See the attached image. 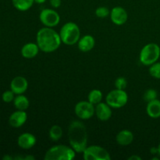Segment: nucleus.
I'll use <instances>...</instances> for the list:
<instances>
[{"label": "nucleus", "mask_w": 160, "mask_h": 160, "mask_svg": "<svg viewBox=\"0 0 160 160\" xmlns=\"http://www.w3.org/2000/svg\"><path fill=\"white\" fill-rule=\"evenodd\" d=\"M128 160H142V158L140 156H137V155H133V156H130L128 158Z\"/></svg>", "instance_id": "obj_29"}, {"label": "nucleus", "mask_w": 160, "mask_h": 160, "mask_svg": "<svg viewBox=\"0 0 160 160\" xmlns=\"http://www.w3.org/2000/svg\"><path fill=\"white\" fill-rule=\"evenodd\" d=\"M128 85V81L126 78L123 77H120L117 78L115 81V87L116 88L120 89V90H124Z\"/></svg>", "instance_id": "obj_26"}, {"label": "nucleus", "mask_w": 160, "mask_h": 160, "mask_svg": "<svg viewBox=\"0 0 160 160\" xmlns=\"http://www.w3.org/2000/svg\"><path fill=\"white\" fill-rule=\"evenodd\" d=\"M134 140V134L129 130H122L118 134H117L116 137V141L117 144L122 146H127V145H131Z\"/></svg>", "instance_id": "obj_16"}, {"label": "nucleus", "mask_w": 160, "mask_h": 160, "mask_svg": "<svg viewBox=\"0 0 160 160\" xmlns=\"http://www.w3.org/2000/svg\"><path fill=\"white\" fill-rule=\"evenodd\" d=\"M37 142L35 136L31 133H23L20 134L17 139V144L22 149L28 150L35 145Z\"/></svg>", "instance_id": "obj_13"}, {"label": "nucleus", "mask_w": 160, "mask_h": 160, "mask_svg": "<svg viewBox=\"0 0 160 160\" xmlns=\"http://www.w3.org/2000/svg\"><path fill=\"white\" fill-rule=\"evenodd\" d=\"M149 67V74L156 79H160V62H156Z\"/></svg>", "instance_id": "obj_23"}, {"label": "nucleus", "mask_w": 160, "mask_h": 160, "mask_svg": "<svg viewBox=\"0 0 160 160\" xmlns=\"http://www.w3.org/2000/svg\"><path fill=\"white\" fill-rule=\"evenodd\" d=\"M95 38H93V36L90 35V34H86V35L81 37L78 42V48L83 52H87L93 49V48L95 47Z\"/></svg>", "instance_id": "obj_15"}, {"label": "nucleus", "mask_w": 160, "mask_h": 160, "mask_svg": "<svg viewBox=\"0 0 160 160\" xmlns=\"http://www.w3.org/2000/svg\"><path fill=\"white\" fill-rule=\"evenodd\" d=\"M39 47L37 43H27L22 47L21 48V55L23 58L26 59H32L35 57L39 52Z\"/></svg>", "instance_id": "obj_17"}, {"label": "nucleus", "mask_w": 160, "mask_h": 160, "mask_svg": "<svg viewBox=\"0 0 160 160\" xmlns=\"http://www.w3.org/2000/svg\"><path fill=\"white\" fill-rule=\"evenodd\" d=\"M23 159L24 160H34V157L32 156H26V157L23 158Z\"/></svg>", "instance_id": "obj_31"}, {"label": "nucleus", "mask_w": 160, "mask_h": 160, "mask_svg": "<svg viewBox=\"0 0 160 160\" xmlns=\"http://www.w3.org/2000/svg\"><path fill=\"white\" fill-rule=\"evenodd\" d=\"M48 136L53 142H57L62 138V129L59 125H53L48 131Z\"/></svg>", "instance_id": "obj_22"}, {"label": "nucleus", "mask_w": 160, "mask_h": 160, "mask_svg": "<svg viewBox=\"0 0 160 160\" xmlns=\"http://www.w3.org/2000/svg\"><path fill=\"white\" fill-rule=\"evenodd\" d=\"M14 95L15 94H14V92L12 90L6 91V92H3L2 95V98L3 102H5L9 103L13 101L14 98H15Z\"/></svg>", "instance_id": "obj_27"}, {"label": "nucleus", "mask_w": 160, "mask_h": 160, "mask_svg": "<svg viewBox=\"0 0 160 160\" xmlns=\"http://www.w3.org/2000/svg\"><path fill=\"white\" fill-rule=\"evenodd\" d=\"M76 156V152L67 145H57L51 147L45 155V160H71Z\"/></svg>", "instance_id": "obj_4"}, {"label": "nucleus", "mask_w": 160, "mask_h": 160, "mask_svg": "<svg viewBox=\"0 0 160 160\" xmlns=\"http://www.w3.org/2000/svg\"><path fill=\"white\" fill-rule=\"evenodd\" d=\"M68 140L70 147L77 153L84 151L88 145V132L85 125L80 120H73L68 128Z\"/></svg>", "instance_id": "obj_1"}, {"label": "nucleus", "mask_w": 160, "mask_h": 160, "mask_svg": "<svg viewBox=\"0 0 160 160\" xmlns=\"http://www.w3.org/2000/svg\"><path fill=\"white\" fill-rule=\"evenodd\" d=\"M160 56V47L156 43H148L142 48L139 60L143 65L151 66L157 62Z\"/></svg>", "instance_id": "obj_5"}, {"label": "nucleus", "mask_w": 160, "mask_h": 160, "mask_svg": "<svg viewBox=\"0 0 160 160\" xmlns=\"http://www.w3.org/2000/svg\"><path fill=\"white\" fill-rule=\"evenodd\" d=\"M158 94L157 92H156L155 89L149 88L148 90H146L145 92L143 95V99L145 100L147 102H149L152 101V100H155L157 98Z\"/></svg>", "instance_id": "obj_24"}, {"label": "nucleus", "mask_w": 160, "mask_h": 160, "mask_svg": "<svg viewBox=\"0 0 160 160\" xmlns=\"http://www.w3.org/2000/svg\"><path fill=\"white\" fill-rule=\"evenodd\" d=\"M103 95L102 92L98 89H93L91 91L88 96V101L90 102L92 104L97 105L98 103L101 102L102 99Z\"/></svg>", "instance_id": "obj_21"}, {"label": "nucleus", "mask_w": 160, "mask_h": 160, "mask_svg": "<svg viewBox=\"0 0 160 160\" xmlns=\"http://www.w3.org/2000/svg\"><path fill=\"white\" fill-rule=\"evenodd\" d=\"M59 35L62 43L67 45H73L78 43L81 38V30L77 23L67 22L61 28Z\"/></svg>", "instance_id": "obj_3"}, {"label": "nucleus", "mask_w": 160, "mask_h": 160, "mask_svg": "<svg viewBox=\"0 0 160 160\" xmlns=\"http://www.w3.org/2000/svg\"><path fill=\"white\" fill-rule=\"evenodd\" d=\"M50 4L53 8H59L62 4V0H50Z\"/></svg>", "instance_id": "obj_28"}, {"label": "nucleus", "mask_w": 160, "mask_h": 160, "mask_svg": "<svg viewBox=\"0 0 160 160\" xmlns=\"http://www.w3.org/2000/svg\"><path fill=\"white\" fill-rule=\"evenodd\" d=\"M46 0H34V2L38 3V4H43L44 2H45Z\"/></svg>", "instance_id": "obj_32"}, {"label": "nucleus", "mask_w": 160, "mask_h": 160, "mask_svg": "<svg viewBox=\"0 0 160 160\" xmlns=\"http://www.w3.org/2000/svg\"><path fill=\"white\" fill-rule=\"evenodd\" d=\"M157 148H158V155L160 156V143H159V146L157 147Z\"/></svg>", "instance_id": "obj_34"}, {"label": "nucleus", "mask_w": 160, "mask_h": 160, "mask_svg": "<svg viewBox=\"0 0 160 160\" xmlns=\"http://www.w3.org/2000/svg\"><path fill=\"white\" fill-rule=\"evenodd\" d=\"M95 112L97 118L101 121H106L109 120L112 117V107L109 106L107 103L105 102H99L97 105H95Z\"/></svg>", "instance_id": "obj_12"}, {"label": "nucleus", "mask_w": 160, "mask_h": 160, "mask_svg": "<svg viewBox=\"0 0 160 160\" xmlns=\"http://www.w3.org/2000/svg\"><path fill=\"white\" fill-rule=\"evenodd\" d=\"M84 160H110L111 156L107 150L99 145H91L83 152Z\"/></svg>", "instance_id": "obj_7"}, {"label": "nucleus", "mask_w": 160, "mask_h": 160, "mask_svg": "<svg viewBox=\"0 0 160 160\" xmlns=\"http://www.w3.org/2000/svg\"><path fill=\"white\" fill-rule=\"evenodd\" d=\"M28 120V114L25 111L17 110L12 112L9 118V123L12 128H18L23 126Z\"/></svg>", "instance_id": "obj_14"}, {"label": "nucleus", "mask_w": 160, "mask_h": 160, "mask_svg": "<svg viewBox=\"0 0 160 160\" xmlns=\"http://www.w3.org/2000/svg\"><path fill=\"white\" fill-rule=\"evenodd\" d=\"M95 15L98 18H106L110 15V11L106 6H100L95 9Z\"/></svg>", "instance_id": "obj_25"}, {"label": "nucleus", "mask_w": 160, "mask_h": 160, "mask_svg": "<svg viewBox=\"0 0 160 160\" xmlns=\"http://www.w3.org/2000/svg\"><path fill=\"white\" fill-rule=\"evenodd\" d=\"M28 81L22 76L15 77L10 83V90H12L15 95H22L28 90Z\"/></svg>", "instance_id": "obj_11"}, {"label": "nucleus", "mask_w": 160, "mask_h": 160, "mask_svg": "<svg viewBox=\"0 0 160 160\" xmlns=\"http://www.w3.org/2000/svg\"><path fill=\"white\" fill-rule=\"evenodd\" d=\"M109 16L112 23L118 26L124 24L128 18V14L126 9L121 6H116L112 8Z\"/></svg>", "instance_id": "obj_10"}, {"label": "nucleus", "mask_w": 160, "mask_h": 160, "mask_svg": "<svg viewBox=\"0 0 160 160\" xmlns=\"http://www.w3.org/2000/svg\"><path fill=\"white\" fill-rule=\"evenodd\" d=\"M128 102V95L124 90L114 89L107 94L106 102L112 109L123 107Z\"/></svg>", "instance_id": "obj_6"}, {"label": "nucleus", "mask_w": 160, "mask_h": 160, "mask_svg": "<svg viewBox=\"0 0 160 160\" xmlns=\"http://www.w3.org/2000/svg\"><path fill=\"white\" fill-rule=\"evenodd\" d=\"M37 45L39 49L44 52H53L60 46L61 41L59 33H57L52 28L45 27L38 31L36 35Z\"/></svg>", "instance_id": "obj_2"}, {"label": "nucleus", "mask_w": 160, "mask_h": 160, "mask_svg": "<svg viewBox=\"0 0 160 160\" xmlns=\"http://www.w3.org/2000/svg\"><path fill=\"white\" fill-rule=\"evenodd\" d=\"M95 105L88 101L78 102L74 107V112L77 117L81 120H88L94 116L95 112Z\"/></svg>", "instance_id": "obj_8"}, {"label": "nucleus", "mask_w": 160, "mask_h": 160, "mask_svg": "<svg viewBox=\"0 0 160 160\" xmlns=\"http://www.w3.org/2000/svg\"><path fill=\"white\" fill-rule=\"evenodd\" d=\"M13 104L17 110L25 111L29 107L30 102L28 98L22 94V95H17V96L15 97L13 100Z\"/></svg>", "instance_id": "obj_19"}, {"label": "nucleus", "mask_w": 160, "mask_h": 160, "mask_svg": "<svg viewBox=\"0 0 160 160\" xmlns=\"http://www.w3.org/2000/svg\"><path fill=\"white\" fill-rule=\"evenodd\" d=\"M150 152H151V153L152 155L158 154V148H156V147H152V148H151V149H150Z\"/></svg>", "instance_id": "obj_30"}, {"label": "nucleus", "mask_w": 160, "mask_h": 160, "mask_svg": "<svg viewBox=\"0 0 160 160\" xmlns=\"http://www.w3.org/2000/svg\"><path fill=\"white\" fill-rule=\"evenodd\" d=\"M34 0H12L14 7L19 11H27L32 7Z\"/></svg>", "instance_id": "obj_20"}, {"label": "nucleus", "mask_w": 160, "mask_h": 160, "mask_svg": "<svg viewBox=\"0 0 160 160\" xmlns=\"http://www.w3.org/2000/svg\"><path fill=\"white\" fill-rule=\"evenodd\" d=\"M2 159H4V160H12V157H11V156H4V157H3L2 158Z\"/></svg>", "instance_id": "obj_33"}, {"label": "nucleus", "mask_w": 160, "mask_h": 160, "mask_svg": "<svg viewBox=\"0 0 160 160\" xmlns=\"http://www.w3.org/2000/svg\"><path fill=\"white\" fill-rule=\"evenodd\" d=\"M39 20L45 27L54 28L59 24L60 21V17L54 9H44L39 14Z\"/></svg>", "instance_id": "obj_9"}, {"label": "nucleus", "mask_w": 160, "mask_h": 160, "mask_svg": "<svg viewBox=\"0 0 160 160\" xmlns=\"http://www.w3.org/2000/svg\"><path fill=\"white\" fill-rule=\"evenodd\" d=\"M146 112L149 117L157 119L160 117V100L155 99L148 102L146 106Z\"/></svg>", "instance_id": "obj_18"}]
</instances>
